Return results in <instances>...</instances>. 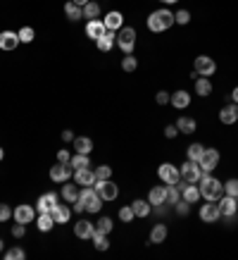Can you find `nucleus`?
<instances>
[{
	"label": "nucleus",
	"mask_w": 238,
	"mask_h": 260,
	"mask_svg": "<svg viewBox=\"0 0 238 260\" xmlns=\"http://www.w3.org/2000/svg\"><path fill=\"white\" fill-rule=\"evenodd\" d=\"M198 163H200L202 172H212V169L219 165V150H217V148H205Z\"/></svg>",
	"instance_id": "6e6552de"
},
{
	"label": "nucleus",
	"mask_w": 238,
	"mask_h": 260,
	"mask_svg": "<svg viewBox=\"0 0 238 260\" xmlns=\"http://www.w3.org/2000/svg\"><path fill=\"white\" fill-rule=\"evenodd\" d=\"M169 98H172V95H169L167 91H157V95H155L157 105H167V103H169Z\"/></svg>",
	"instance_id": "3c124183"
},
{
	"label": "nucleus",
	"mask_w": 238,
	"mask_h": 260,
	"mask_svg": "<svg viewBox=\"0 0 238 260\" xmlns=\"http://www.w3.org/2000/svg\"><path fill=\"white\" fill-rule=\"evenodd\" d=\"M2 248H5V243H2V239H0V251H2Z\"/></svg>",
	"instance_id": "052dcab7"
},
{
	"label": "nucleus",
	"mask_w": 238,
	"mask_h": 260,
	"mask_svg": "<svg viewBox=\"0 0 238 260\" xmlns=\"http://www.w3.org/2000/svg\"><path fill=\"white\" fill-rule=\"evenodd\" d=\"M110 177H112L110 165H98L95 167V182H103V179H110Z\"/></svg>",
	"instance_id": "ea45409f"
},
{
	"label": "nucleus",
	"mask_w": 238,
	"mask_h": 260,
	"mask_svg": "<svg viewBox=\"0 0 238 260\" xmlns=\"http://www.w3.org/2000/svg\"><path fill=\"white\" fill-rule=\"evenodd\" d=\"M221 124H236L238 122V103H229L219 110Z\"/></svg>",
	"instance_id": "dca6fc26"
},
{
	"label": "nucleus",
	"mask_w": 238,
	"mask_h": 260,
	"mask_svg": "<svg viewBox=\"0 0 238 260\" xmlns=\"http://www.w3.org/2000/svg\"><path fill=\"white\" fill-rule=\"evenodd\" d=\"M36 224H38V229L45 234V232H50V229L55 227V220H53V215H50V213H38Z\"/></svg>",
	"instance_id": "bb28decb"
},
{
	"label": "nucleus",
	"mask_w": 238,
	"mask_h": 260,
	"mask_svg": "<svg viewBox=\"0 0 238 260\" xmlns=\"http://www.w3.org/2000/svg\"><path fill=\"white\" fill-rule=\"evenodd\" d=\"M19 43H22V41H19L17 31H0V50H7V53H10V50L17 48Z\"/></svg>",
	"instance_id": "4468645a"
},
{
	"label": "nucleus",
	"mask_w": 238,
	"mask_h": 260,
	"mask_svg": "<svg viewBox=\"0 0 238 260\" xmlns=\"http://www.w3.org/2000/svg\"><path fill=\"white\" fill-rule=\"evenodd\" d=\"M79 189H81L79 184H67V182H65V186H62V198L69 201V203H74V201L79 198V193H81Z\"/></svg>",
	"instance_id": "c85d7f7f"
},
{
	"label": "nucleus",
	"mask_w": 238,
	"mask_h": 260,
	"mask_svg": "<svg viewBox=\"0 0 238 260\" xmlns=\"http://www.w3.org/2000/svg\"><path fill=\"white\" fill-rule=\"evenodd\" d=\"M117 46H119L122 53L131 55V53H133V46H136V29H131V26L119 29V31H117Z\"/></svg>",
	"instance_id": "39448f33"
},
{
	"label": "nucleus",
	"mask_w": 238,
	"mask_h": 260,
	"mask_svg": "<svg viewBox=\"0 0 238 260\" xmlns=\"http://www.w3.org/2000/svg\"><path fill=\"white\" fill-rule=\"evenodd\" d=\"M74 182L79 186H93L95 184V172H91V167L74 169Z\"/></svg>",
	"instance_id": "412c9836"
},
{
	"label": "nucleus",
	"mask_w": 238,
	"mask_h": 260,
	"mask_svg": "<svg viewBox=\"0 0 238 260\" xmlns=\"http://www.w3.org/2000/svg\"><path fill=\"white\" fill-rule=\"evenodd\" d=\"M12 217H15L19 224L34 222V220H36V208H31V205L22 203V205H17V208L12 210Z\"/></svg>",
	"instance_id": "1a4fd4ad"
},
{
	"label": "nucleus",
	"mask_w": 238,
	"mask_h": 260,
	"mask_svg": "<svg viewBox=\"0 0 238 260\" xmlns=\"http://www.w3.org/2000/svg\"><path fill=\"white\" fill-rule=\"evenodd\" d=\"M79 203L84 205V213H100L105 201L98 196V191L93 186H84L81 193H79Z\"/></svg>",
	"instance_id": "7ed1b4c3"
},
{
	"label": "nucleus",
	"mask_w": 238,
	"mask_h": 260,
	"mask_svg": "<svg viewBox=\"0 0 238 260\" xmlns=\"http://www.w3.org/2000/svg\"><path fill=\"white\" fill-rule=\"evenodd\" d=\"M57 203H60V196L57 193H53V191L50 193H43L36 203V213H53Z\"/></svg>",
	"instance_id": "f8f14e48"
},
{
	"label": "nucleus",
	"mask_w": 238,
	"mask_h": 260,
	"mask_svg": "<svg viewBox=\"0 0 238 260\" xmlns=\"http://www.w3.org/2000/svg\"><path fill=\"white\" fill-rule=\"evenodd\" d=\"M224 196H234V198H238V179H229V182L224 184Z\"/></svg>",
	"instance_id": "37998d69"
},
{
	"label": "nucleus",
	"mask_w": 238,
	"mask_h": 260,
	"mask_svg": "<svg viewBox=\"0 0 238 260\" xmlns=\"http://www.w3.org/2000/svg\"><path fill=\"white\" fill-rule=\"evenodd\" d=\"M174 208H176V213H179L181 217H186V215H188V208H191V203H188V201H183V198H179Z\"/></svg>",
	"instance_id": "de8ad7c7"
},
{
	"label": "nucleus",
	"mask_w": 238,
	"mask_h": 260,
	"mask_svg": "<svg viewBox=\"0 0 238 260\" xmlns=\"http://www.w3.org/2000/svg\"><path fill=\"white\" fill-rule=\"evenodd\" d=\"M72 208H67V205H55V210L50 213L53 215V220H55V224H65V222H69V217H72Z\"/></svg>",
	"instance_id": "5701e85b"
},
{
	"label": "nucleus",
	"mask_w": 238,
	"mask_h": 260,
	"mask_svg": "<svg viewBox=\"0 0 238 260\" xmlns=\"http://www.w3.org/2000/svg\"><path fill=\"white\" fill-rule=\"evenodd\" d=\"M157 174H160V179L165 184H179L181 182V172L174 167V165H169V163H162L160 169H157Z\"/></svg>",
	"instance_id": "9d476101"
},
{
	"label": "nucleus",
	"mask_w": 238,
	"mask_h": 260,
	"mask_svg": "<svg viewBox=\"0 0 238 260\" xmlns=\"http://www.w3.org/2000/svg\"><path fill=\"white\" fill-rule=\"evenodd\" d=\"M72 174H74L72 165H62V163H57V165H53V167H50V179H53V182H57V184H65V182H67Z\"/></svg>",
	"instance_id": "ddd939ff"
},
{
	"label": "nucleus",
	"mask_w": 238,
	"mask_h": 260,
	"mask_svg": "<svg viewBox=\"0 0 238 260\" xmlns=\"http://www.w3.org/2000/svg\"><path fill=\"white\" fill-rule=\"evenodd\" d=\"M198 189H200V196L207 198V201H219L221 196H224V184H221L219 179H215L210 172L202 174V179L198 182Z\"/></svg>",
	"instance_id": "f03ea898"
},
{
	"label": "nucleus",
	"mask_w": 238,
	"mask_h": 260,
	"mask_svg": "<svg viewBox=\"0 0 238 260\" xmlns=\"http://www.w3.org/2000/svg\"><path fill=\"white\" fill-rule=\"evenodd\" d=\"M195 93H198V95H202V98H205V95H210V93H212V81H210L207 76L195 79Z\"/></svg>",
	"instance_id": "2f4dec72"
},
{
	"label": "nucleus",
	"mask_w": 238,
	"mask_h": 260,
	"mask_svg": "<svg viewBox=\"0 0 238 260\" xmlns=\"http://www.w3.org/2000/svg\"><path fill=\"white\" fill-rule=\"evenodd\" d=\"M81 12H84V19H100V5L98 2H86L84 7H81Z\"/></svg>",
	"instance_id": "7c9ffc66"
},
{
	"label": "nucleus",
	"mask_w": 238,
	"mask_h": 260,
	"mask_svg": "<svg viewBox=\"0 0 238 260\" xmlns=\"http://www.w3.org/2000/svg\"><path fill=\"white\" fill-rule=\"evenodd\" d=\"M136 215H133V208L131 205H124V208H119V220L122 222H131Z\"/></svg>",
	"instance_id": "a18cd8bd"
},
{
	"label": "nucleus",
	"mask_w": 238,
	"mask_h": 260,
	"mask_svg": "<svg viewBox=\"0 0 238 260\" xmlns=\"http://www.w3.org/2000/svg\"><path fill=\"white\" fill-rule=\"evenodd\" d=\"M219 210H221V217H229V215H236L238 210V198H234V196H221L219 201Z\"/></svg>",
	"instance_id": "a211bd4d"
},
{
	"label": "nucleus",
	"mask_w": 238,
	"mask_h": 260,
	"mask_svg": "<svg viewBox=\"0 0 238 260\" xmlns=\"http://www.w3.org/2000/svg\"><path fill=\"white\" fill-rule=\"evenodd\" d=\"M10 217H12V208L5 205V203H0V222H7Z\"/></svg>",
	"instance_id": "09e8293b"
},
{
	"label": "nucleus",
	"mask_w": 238,
	"mask_h": 260,
	"mask_svg": "<svg viewBox=\"0 0 238 260\" xmlns=\"http://www.w3.org/2000/svg\"><path fill=\"white\" fill-rule=\"evenodd\" d=\"M93 243H95V248H98V251H108V248H110V241H108V234H103V232H100V229H95V232H93Z\"/></svg>",
	"instance_id": "72a5a7b5"
},
{
	"label": "nucleus",
	"mask_w": 238,
	"mask_h": 260,
	"mask_svg": "<svg viewBox=\"0 0 238 260\" xmlns=\"http://www.w3.org/2000/svg\"><path fill=\"white\" fill-rule=\"evenodd\" d=\"M93 232H95V224L88 222V220H79V222L74 224V234H76V239H81V241L91 239Z\"/></svg>",
	"instance_id": "2eb2a0df"
},
{
	"label": "nucleus",
	"mask_w": 238,
	"mask_h": 260,
	"mask_svg": "<svg viewBox=\"0 0 238 260\" xmlns=\"http://www.w3.org/2000/svg\"><path fill=\"white\" fill-rule=\"evenodd\" d=\"M176 134H181V131H179V127H174V124L165 127V136H167V139H176Z\"/></svg>",
	"instance_id": "603ef678"
},
{
	"label": "nucleus",
	"mask_w": 238,
	"mask_h": 260,
	"mask_svg": "<svg viewBox=\"0 0 238 260\" xmlns=\"http://www.w3.org/2000/svg\"><path fill=\"white\" fill-rule=\"evenodd\" d=\"M167 239V227L165 224H155L150 229V243H162Z\"/></svg>",
	"instance_id": "473e14b6"
},
{
	"label": "nucleus",
	"mask_w": 238,
	"mask_h": 260,
	"mask_svg": "<svg viewBox=\"0 0 238 260\" xmlns=\"http://www.w3.org/2000/svg\"><path fill=\"white\" fill-rule=\"evenodd\" d=\"M112 227H114V222H112V217H100L98 220V224H95V229H100L103 234H110Z\"/></svg>",
	"instance_id": "79ce46f5"
},
{
	"label": "nucleus",
	"mask_w": 238,
	"mask_h": 260,
	"mask_svg": "<svg viewBox=\"0 0 238 260\" xmlns=\"http://www.w3.org/2000/svg\"><path fill=\"white\" fill-rule=\"evenodd\" d=\"M174 19H176V24L186 26V24L191 22V12H188V10H179V12H174Z\"/></svg>",
	"instance_id": "49530a36"
},
{
	"label": "nucleus",
	"mask_w": 238,
	"mask_h": 260,
	"mask_svg": "<svg viewBox=\"0 0 238 260\" xmlns=\"http://www.w3.org/2000/svg\"><path fill=\"white\" fill-rule=\"evenodd\" d=\"M95 46H98L100 53H110L112 48L117 46V31H105L103 36L95 41Z\"/></svg>",
	"instance_id": "f3484780"
},
{
	"label": "nucleus",
	"mask_w": 238,
	"mask_h": 260,
	"mask_svg": "<svg viewBox=\"0 0 238 260\" xmlns=\"http://www.w3.org/2000/svg\"><path fill=\"white\" fill-rule=\"evenodd\" d=\"M195 72L193 74H198V76H212L215 72H217V62L212 60V57H207V55H200V57H195Z\"/></svg>",
	"instance_id": "0eeeda50"
},
{
	"label": "nucleus",
	"mask_w": 238,
	"mask_h": 260,
	"mask_svg": "<svg viewBox=\"0 0 238 260\" xmlns=\"http://www.w3.org/2000/svg\"><path fill=\"white\" fill-rule=\"evenodd\" d=\"M231 98H234V103H238V86L234 89V93H231Z\"/></svg>",
	"instance_id": "6e6d98bb"
},
{
	"label": "nucleus",
	"mask_w": 238,
	"mask_h": 260,
	"mask_svg": "<svg viewBox=\"0 0 238 260\" xmlns=\"http://www.w3.org/2000/svg\"><path fill=\"white\" fill-rule=\"evenodd\" d=\"M69 165H72V169H86V167H91V158L86 153H74Z\"/></svg>",
	"instance_id": "cd10ccee"
},
{
	"label": "nucleus",
	"mask_w": 238,
	"mask_h": 260,
	"mask_svg": "<svg viewBox=\"0 0 238 260\" xmlns=\"http://www.w3.org/2000/svg\"><path fill=\"white\" fill-rule=\"evenodd\" d=\"M221 217V210L217 201H207V203L200 208V220L202 222H217Z\"/></svg>",
	"instance_id": "9b49d317"
},
{
	"label": "nucleus",
	"mask_w": 238,
	"mask_h": 260,
	"mask_svg": "<svg viewBox=\"0 0 238 260\" xmlns=\"http://www.w3.org/2000/svg\"><path fill=\"white\" fill-rule=\"evenodd\" d=\"M136 67H138V60L133 55H127L122 60V70H124V72H136Z\"/></svg>",
	"instance_id": "c03bdc74"
},
{
	"label": "nucleus",
	"mask_w": 238,
	"mask_h": 260,
	"mask_svg": "<svg viewBox=\"0 0 238 260\" xmlns=\"http://www.w3.org/2000/svg\"><path fill=\"white\" fill-rule=\"evenodd\" d=\"M93 189L98 191V196L103 198V201H114L117 196H119V186L110 182V179H103V182H95Z\"/></svg>",
	"instance_id": "423d86ee"
},
{
	"label": "nucleus",
	"mask_w": 238,
	"mask_h": 260,
	"mask_svg": "<svg viewBox=\"0 0 238 260\" xmlns=\"http://www.w3.org/2000/svg\"><path fill=\"white\" fill-rule=\"evenodd\" d=\"M69 160H72V155H69V150H57V163H62V165H69Z\"/></svg>",
	"instance_id": "8fccbe9b"
},
{
	"label": "nucleus",
	"mask_w": 238,
	"mask_h": 260,
	"mask_svg": "<svg viewBox=\"0 0 238 260\" xmlns=\"http://www.w3.org/2000/svg\"><path fill=\"white\" fill-rule=\"evenodd\" d=\"M26 258V251L19 248V246H12L10 251H5V260H24Z\"/></svg>",
	"instance_id": "4c0bfd02"
},
{
	"label": "nucleus",
	"mask_w": 238,
	"mask_h": 260,
	"mask_svg": "<svg viewBox=\"0 0 238 260\" xmlns=\"http://www.w3.org/2000/svg\"><path fill=\"white\" fill-rule=\"evenodd\" d=\"M181 198V191L176 184H167V203L169 205H176V201Z\"/></svg>",
	"instance_id": "e433bc0d"
},
{
	"label": "nucleus",
	"mask_w": 238,
	"mask_h": 260,
	"mask_svg": "<svg viewBox=\"0 0 238 260\" xmlns=\"http://www.w3.org/2000/svg\"><path fill=\"white\" fill-rule=\"evenodd\" d=\"M17 34H19V41H22V43H31V41L36 38V31H34L31 26H22Z\"/></svg>",
	"instance_id": "58836bf2"
},
{
	"label": "nucleus",
	"mask_w": 238,
	"mask_h": 260,
	"mask_svg": "<svg viewBox=\"0 0 238 260\" xmlns=\"http://www.w3.org/2000/svg\"><path fill=\"white\" fill-rule=\"evenodd\" d=\"M179 172H181V179H186L188 184H198V182L202 179V174H205L198 160H186Z\"/></svg>",
	"instance_id": "20e7f679"
},
{
	"label": "nucleus",
	"mask_w": 238,
	"mask_h": 260,
	"mask_svg": "<svg viewBox=\"0 0 238 260\" xmlns=\"http://www.w3.org/2000/svg\"><path fill=\"white\" fill-rule=\"evenodd\" d=\"M174 24H176L174 12L167 10V7H160V10H155V12L148 15V29H150L152 34H162L167 29H172Z\"/></svg>",
	"instance_id": "f257e3e1"
},
{
	"label": "nucleus",
	"mask_w": 238,
	"mask_h": 260,
	"mask_svg": "<svg viewBox=\"0 0 238 260\" xmlns=\"http://www.w3.org/2000/svg\"><path fill=\"white\" fill-rule=\"evenodd\" d=\"M148 203L152 205V208L165 205L167 203V186H152L150 193H148Z\"/></svg>",
	"instance_id": "aec40b11"
},
{
	"label": "nucleus",
	"mask_w": 238,
	"mask_h": 260,
	"mask_svg": "<svg viewBox=\"0 0 238 260\" xmlns=\"http://www.w3.org/2000/svg\"><path fill=\"white\" fill-rule=\"evenodd\" d=\"M72 143H74V150H76V153H86V155H88L93 150V141L88 136H74Z\"/></svg>",
	"instance_id": "a878e982"
},
{
	"label": "nucleus",
	"mask_w": 238,
	"mask_h": 260,
	"mask_svg": "<svg viewBox=\"0 0 238 260\" xmlns=\"http://www.w3.org/2000/svg\"><path fill=\"white\" fill-rule=\"evenodd\" d=\"M202 150H205V146H200V143H191L188 146V160H200V155H202Z\"/></svg>",
	"instance_id": "a19ab883"
},
{
	"label": "nucleus",
	"mask_w": 238,
	"mask_h": 260,
	"mask_svg": "<svg viewBox=\"0 0 238 260\" xmlns=\"http://www.w3.org/2000/svg\"><path fill=\"white\" fill-rule=\"evenodd\" d=\"M2 158H5V150L0 148V160H2Z\"/></svg>",
	"instance_id": "bf43d9fd"
},
{
	"label": "nucleus",
	"mask_w": 238,
	"mask_h": 260,
	"mask_svg": "<svg viewBox=\"0 0 238 260\" xmlns=\"http://www.w3.org/2000/svg\"><path fill=\"white\" fill-rule=\"evenodd\" d=\"M169 103H172L174 108H179V110H186V108L191 105V93L188 91H176L172 98H169Z\"/></svg>",
	"instance_id": "393cba45"
},
{
	"label": "nucleus",
	"mask_w": 238,
	"mask_h": 260,
	"mask_svg": "<svg viewBox=\"0 0 238 260\" xmlns=\"http://www.w3.org/2000/svg\"><path fill=\"white\" fill-rule=\"evenodd\" d=\"M105 31H108V26H105V22H103V19H91V22L86 24V36L93 38V41H98Z\"/></svg>",
	"instance_id": "6ab92c4d"
},
{
	"label": "nucleus",
	"mask_w": 238,
	"mask_h": 260,
	"mask_svg": "<svg viewBox=\"0 0 238 260\" xmlns=\"http://www.w3.org/2000/svg\"><path fill=\"white\" fill-rule=\"evenodd\" d=\"M74 2H76V5H81V7H84V5H86V2H91V0H74Z\"/></svg>",
	"instance_id": "4d7b16f0"
},
{
	"label": "nucleus",
	"mask_w": 238,
	"mask_h": 260,
	"mask_svg": "<svg viewBox=\"0 0 238 260\" xmlns=\"http://www.w3.org/2000/svg\"><path fill=\"white\" fill-rule=\"evenodd\" d=\"M131 208H133V215H136V217H148L152 205L148 203V201H133V203H131Z\"/></svg>",
	"instance_id": "c9c22d12"
},
{
	"label": "nucleus",
	"mask_w": 238,
	"mask_h": 260,
	"mask_svg": "<svg viewBox=\"0 0 238 260\" xmlns=\"http://www.w3.org/2000/svg\"><path fill=\"white\" fill-rule=\"evenodd\" d=\"M103 22H105L108 31H119V29H122V24H124V15H122V12H117V10H112V12L105 15Z\"/></svg>",
	"instance_id": "4be33fe9"
},
{
	"label": "nucleus",
	"mask_w": 238,
	"mask_h": 260,
	"mask_svg": "<svg viewBox=\"0 0 238 260\" xmlns=\"http://www.w3.org/2000/svg\"><path fill=\"white\" fill-rule=\"evenodd\" d=\"M181 198H183V201H188L191 205L198 203V201L202 198V196H200V189H198L195 184H186L181 189Z\"/></svg>",
	"instance_id": "b1692460"
},
{
	"label": "nucleus",
	"mask_w": 238,
	"mask_h": 260,
	"mask_svg": "<svg viewBox=\"0 0 238 260\" xmlns=\"http://www.w3.org/2000/svg\"><path fill=\"white\" fill-rule=\"evenodd\" d=\"M24 227H26V224H15V227H12V236H17V239H22V236H24V232H26V229H24Z\"/></svg>",
	"instance_id": "864d4df0"
},
{
	"label": "nucleus",
	"mask_w": 238,
	"mask_h": 260,
	"mask_svg": "<svg viewBox=\"0 0 238 260\" xmlns=\"http://www.w3.org/2000/svg\"><path fill=\"white\" fill-rule=\"evenodd\" d=\"M65 15H67V19H72V22L81 19V17H84V12H81V5H76L74 0L65 2Z\"/></svg>",
	"instance_id": "c756f323"
},
{
	"label": "nucleus",
	"mask_w": 238,
	"mask_h": 260,
	"mask_svg": "<svg viewBox=\"0 0 238 260\" xmlns=\"http://www.w3.org/2000/svg\"><path fill=\"white\" fill-rule=\"evenodd\" d=\"M176 127L181 134H193V131L198 129V124H195V119L193 117H181L179 122H176Z\"/></svg>",
	"instance_id": "f704fd0d"
},
{
	"label": "nucleus",
	"mask_w": 238,
	"mask_h": 260,
	"mask_svg": "<svg viewBox=\"0 0 238 260\" xmlns=\"http://www.w3.org/2000/svg\"><path fill=\"white\" fill-rule=\"evenodd\" d=\"M62 141H74V131H69V129L62 131Z\"/></svg>",
	"instance_id": "5fc2aeb1"
},
{
	"label": "nucleus",
	"mask_w": 238,
	"mask_h": 260,
	"mask_svg": "<svg viewBox=\"0 0 238 260\" xmlns=\"http://www.w3.org/2000/svg\"><path fill=\"white\" fill-rule=\"evenodd\" d=\"M160 2H165V5H174V2H179V0H160Z\"/></svg>",
	"instance_id": "13d9d810"
}]
</instances>
